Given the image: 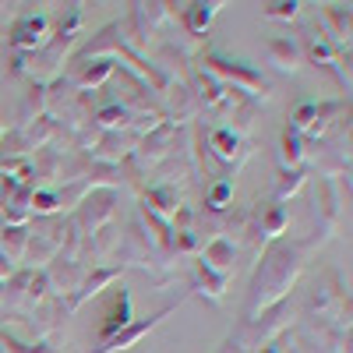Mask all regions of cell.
I'll return each instance as SVG.
<instances>
[{
  "mask_svg": "<svg viewBox=\"0 0 353 353\" xmlns=\"http://www.w3.org/2000/svg\"><path fill=\"white\" fill-rule=\"evenodd\" d=\"M311 251H314L311 241H272L265 248L258 269H254V279H251V290H248L244 321L258 318L261 311H269L279 301H286V293L297 283Z\"/></svg>",
  "mask_w": 353,
  "mask_h": 353,
  "instance_id": "1",
  "label": "cell"
},
{
  "mask_svg": "<svg viewBox=\"0 0 353 353\" xmlns=\"http://www.w3.org/2000/svg\"><path fill=\"white\" fill-rule=\"evenodd\" d=\"M205 74H212L216 81H223L230 88H241L251 99H269V81L258 71H251L248 64H233V61H223V57L209 53L205 57Z\"/></svg>",
  "mask_w": 353,
  "mask_h": 353,
  "instance_id": "2",
  "label": "cell"
},
{
  "mask_svg": "<svg viewBox=\"0 0 353 353\" xmlns=\"http://www.w3.org/2000/svg\"><path fill=\"white\" fill-rule=\"evenodd\" d=\"M117 212V188H92L85 194V201L78 205V212L71 216V223L85 233H99Z\"/></svg>",
  "mask_w": 353,
  "mask_h": 353,
  "instance_id": "3",
  "label": "cell"
},
{
  "mask_svg": "<svg viewBox=\"0 0 353 353\" xmlns=\"http://www.w3.org/2000/svg\"><path fill=\"white\" fill-rule=\"evenodd\" d=\"M314 194H321V201H314V219H318V230H314V237H311V248H318L321 241H329L339 219H343V198H339V184L329 181V176H318L314 181Z\"/></svg>",
  "mask_w": 353,
  "mask_h": 353,
  "instance_id": "4",
  "label": "cell"
},
{
  "mask_svg": "<svg viewBox=\"0 0 353 353\" xmlns=\"http://www.w3.org/2000/svg\"><path fill=\"white\" fill-rule=\"evenodd\" d=\"M198 145H205V141L198 138ZM205 156H216L223 163V170H237L251 156V141L233 134L230 128H216V131H209V145L198 149V163H205Z\"/></svg>",
  "mask_w": 353,
  "mask_h": 353,
  "instance_id": "5",
  "label": "cell"
},
{
  "mask_svg": "<svg viewBox=\"0 0 353 353\" xmlns=\"http://www.w3.org/2000/svg\"><path fill=\"white\" fill-rule=\"evenodd\" d=\"M170 311H173V307H163V311H156V314H149V318H141V321H131V325H124L113 339H106V343H103L99 350H92V353H124V350H131L141 336H149L156 325H163V318H166Z\"/></svg>",
  "mask_w": 353,
  "mask_h": 353,
  "instance_id": "6",
  "label": "cell"
},
{
  "mask_svg": "<svg viewBox=\"0 0 353 353\" xmlns=\"http://www.w3.org/2000/svg\"><path fill=\"white\" fill-rule=\"evenodd\" d=\"M113 279H121V265H113V269H92V272H85L81 283H78V290L71 293V297H64V311L74 314L88 297H99L103 286H110Z\"/></svg>",
  "mask_w": 353,
  "mask_h": 353,
  "instance_id": "7",
  "label": "cell"
},
{
  "mask_svg": "<svg viewBox=\"0 0 353 353\" xmlns=\"http://www.w3.org/2000/svg\"><path fill=\"white\" fill-rule=\"evenodd\" d=\"M46 28H50V21H46V14H25L14 28H11V50L14 53H32V50H39L43 43H46Z\"/></svg>",
  "mask_w": 353,
  "mask_h": 353,
  "instance_id": "8",
  "label": "cell"
},
{
  "mask_svg": "<svg viewBox=\"0 0 353 353\" xmlns=\"http://www.w3.org/2000/svg\"><path fill=\"white\" fill-rule=\"evenodd\" d=\"M176 209H181V194H176V184H152L149 191L141 194V212H149L163 223H170L176 216Z\"/></svg>",
  "mask_w": 353,
  "mask_h": 353,
  "instance_id": "9",
  "label": "cell"
},
{
  "mask_svg": "<svg viewBox=\"0 0 353 353\" xmlns=\"http://www.w3.org/2000/svg\"><path fill=\"white\" fill-rule=\"evenodd\" d=\"M233 258H237V244L226 241V237L209 241V244L201 248V254H198V261L205 265V269H212V272H219V276H226V279H230V272H233Z\"/></svg>",
  "mask_w": 353,
  "mask_h": 353,
  "instance_id": "10",
  "label": "cell"
},
{
  "mask_svg": "<svg viewBox=\"0 0 353 353\" xmlns=\"http://www.w3.org/2000/svg\"><path fill=\"white\" fill-rule=\"evenodd\" d=\"M166 103H170V121L166 124H188L191 121V117L198 113V99H194V92H191V88L188 85H170L166 88Z\"/></svg>",
  "mask_w": 353,
  "mask_h": 353,
  "instance_id": "11",
  "label": "cell"
},
{
  "mask_svg": "<svg viewBox=\"0 0 353 353\" xmlns=\"http://www.w3.org/2000/svg\"><path fill=\"white\" fill-rule=\"evenodd\" d=\"M265 57H269V64H272L276 71H297V68L304 64L301 46L293 43V39H286V36L269 39V46H265Z\"/></svg>",
  "mask_w": 353,
  "mask_h": 353,
  "instance_id": "12",
  "label": "cell"
},
{
  "mask_svg": "<svg viewBox=\"0 0 353 353\" xmlns=\"http://www.w3.org/2000/svg\"><path fill=\"white\" fill-rule=\"evenodd\" d=\"M226 276H219V272H212V269H205V265L194 258V265H191V286L201 293V297H205V293H209V301L212 304H219L223 301V293H226Z\"/></svg>",
  "mask_w": 353,
  "mask_h": 353,
  "instance_id": "13",
  "label": "cell"
},
{
  "mask_svg": "<svg viewBox=\"0 0 353 353\" xmlns=\"http://www.w3.org/2000/svg\"><path fill=\"white\" fill-rule=\"evenodd\" d=\"M124 325H131V297H128V293L121 290V293L113 297L110 311H106V321L99 325V336H103V343H106V339H113V336L121 332Z\"/></svg>",
  "mask_w": 353,
  "mask_h": 353,
  "instance_id": "14",
  "label": "cell"
},
{
  "mask_svg": "<svg viewBox=\"0 0 353 353\" xmlns=\"http://www.w3.org/2000/svg\"><path fill=\"white\" fill-rule=\"evenodd\" d=\"M219 8H223V4H191V8L181 14V21H184V28H188V36H194V43H201L205 28H209V21L216 18Z\"/></svg>",
  "mask_w": 353,
  "mask_h": 353,
  "instance_id": "15",
  "label": "cell"
},
{
  "mask_svg": "<svg viewBox=\"0 0 353 353\" xmlns=\"http://www.w3.org/2000/svg\"><path fill=\"white\" fill-rule=\"evenodd\" d=\"M25 244H28V226H0V251L11 261H21Z\"/></svg>",
  "mask_w": 353,
  "mask_h": 353,
  "instance_id": "16",
  "label": "cell"
},
{
  "mask_svg": "<svg viewBox=\"0 0 353 353\" xmlns=\"http://www.w3.org/2000/svg\"><path fill=\"white\" fill-rule=\"evenodd\" d=\"M304 159H307V152H304V138L297 134V131H283V163H286V170H301L304 166Z\"/></svg>",
  "mask_w": 353,
  "mask_h": 353,
  "instance_id": "17",
  "label": "cell"
},
{
  "mask_svg": "<svg viewBox=\"0 0 353 353\" xmlns=\"http://www.w3.org/2000/svg\"><path fill=\"white\" fill-rule=\"evenodd\" d=\"M325 21L332 25V43L336 46H343L346 39H350V8H343V4H332V8H325Z\"/></svg>",
  "mask_w": 353,
  "mask_h": 353,
  "instance_id": "18",
  "label": "cell"
},
{
  "mask_svg": "<svg viewBox=\"0 0 353 353\" xmlns=\"http://www.w3.org/2000/svg\"><path fill=\"white\" fill-rule=\"evenodd\" d=\"M92 124H96L99 131H124V128L131 124V113H128L124 106H106V110H99V113L92 117Z\"/></svg>",
  "mask_w": 353,
  "mask_h": 353,
  "instance_id": "19",
  "label": "cell"
},
{
  "mask_svg": "<svg viewBox=\"0 0 353 353\" xmlns=\"http://www.w3.org/2000/svg\"><path fill=\"white\" fill-rule=\"evenodd\" d=\"M301 188H304V170H283V173H279V184H276L272 201H276V205H283L286 198H293Z\"/></svg>",
  "mask_w": 353,
  "mask_h": 353,
  "instance_id": "20",
  "label": "cell"
},
{
  "mask_svg": "<svg viewBox=\"0 0 353 353\" xmlns=\"http://www.w3.org/2000/svg\"><path fill=\"white\" fill-rule=\"evenodd\" d=\"M230 198H233V184L230 181H219L209 194H205V209H209V212H226Z\"/></svg>",
  "mask_w": 353,
  "mask_h": 353,
  "instance_id": "21",
  "label": "cell"
},
{
  "mask_svg": "<svg viewBox=\"0 0 353 353\" xmlns=\"http://www.w3.org/2000/svg\"><path fill=\"white\" fill-rule=\"evenodd\" d=\"M297 11H301V4H269L265 8V18L269 21H293Z\"/></svg>",
  "mask_w": 353,
  "mask_h": 353,
  "instance_id": "22",
  "label": "cell"
},
{
  "mask_svg": "<svg viewBox=\"0 0 353 353\" xmlns=\"http://www.w3.org/2000/svg\"><path fill=\"white\" fill-rule=\"evenodd\" d=\"M14 276V261L4 254V251H0V283H4V279H11Z\"/></svg>",
  "mask_w": 353,
  "mask_h": 353,
  "instance_id": "23",
  "label": "cell"
},
{
  "mask_svg": "<svg viewBox=\"0 0 353 353\" xmlns=\"http://www.w3.org/2000/svg\"><path fill=\"white\" fill-rule=\"evenodd\" d=\"M0 226H4V219H0Z\"/></svg>",
  "mask_w": 353,
  "mask_h": 353,
  "instance_id": "24",
  "label": "cell"
}]
</instances>
